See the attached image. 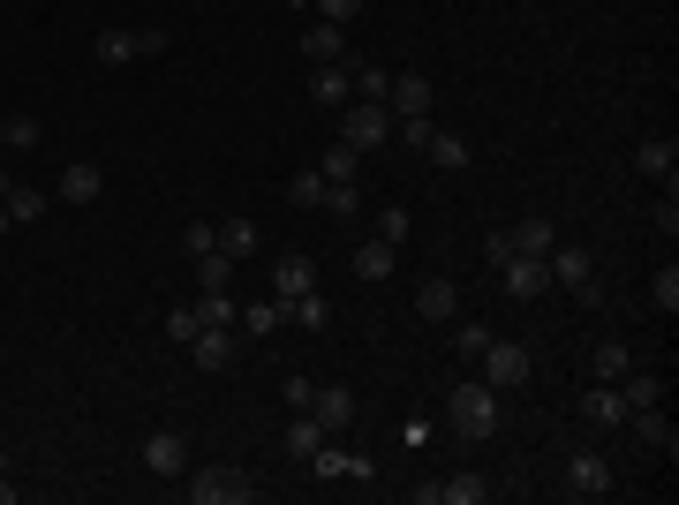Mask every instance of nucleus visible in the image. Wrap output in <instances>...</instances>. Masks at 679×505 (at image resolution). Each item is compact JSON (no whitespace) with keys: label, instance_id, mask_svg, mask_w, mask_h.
Segmentation results:
<instances>
[{"label":"nucleus","instance_id":"9d476101","mask_svg":"<svg viewBox=\"0 0 679 505\" xmlns=\"http://www.w3.org/2000/svg\"><path fill=\"white\" fill-rule=\"evenodd\" d=\"M310 99H318L325 114H340V106L355 99V61H325V68L310 76Z\"/></svg>","mask_w":679,"mask_h":505},{"label":"nucleus","instance_id":"6e6552de","mask_svg":"<svg viewBox=\"0 0 679 505\" xmlns=\"http://www.w3.org/2000/svg\"><path fill=\"white\" fill-rule=\"evenodd\" d=\"M310 287H318V257H303V249L272 257V302H295V295H310Z\"/></svg>","mask_w":679,"mask_h":505},{"label":"nucleus","instance_id":"f8f14e48","mask_svg":"<svg viewBox=\"0 0 679 505\" xmlns=\"http://www.w3.org/2000/svg\"><path fill=\"white\" fill-rule=\"evenodd\" d=\"M627 430H635V438H642L650 453H672V445H679V430H672V415H665V400L635 407V415H627Z\"/></svg>","mask_w":679,"mask_h":505},{"label":"nucleus","instance_id":"412c9836","mask_svg":"<svg viewBox=\"0 0 679 505\" xmlns=\"http://www.w3.org/2000/svg\"><path fill=\"white\" fill-rule=\"evenodd\" d=\"M393 264H400V249H393V242H362V249H355V280H362V287L393 280Z\"/></svg>","mask_w":679,"mask_h":505},{"label":"nucleus","instance_id":"b1692460","mask_svg":"<svg viewBox=\"0 0 679 505\" xmlns=\"http://www.w3.org/2000/svg\"><path fill=\"white\" fill-rule=\"evenodd\" d=\"M581 415L604 423V430H619V423H627V392H619V385H597V392L581 400Z\"/></svg>","mask_w":679,"mask_h":505},{"label":"nucleus","instance_id":"c03bdc74","mask_svg":"<svg viewBox=\"0 0 679 505\" xmlns=\"http://www.w3.org/2000/svg\"><path fill=\"white\" fill-rule=\"evenodd\" d=\"M310 8H318V23H340V30L362 15V0H310Z\"/></svg>","mask_w":679,"mask_h":505},{"label":"nucleus","instance_id":"a18cd8bd","mask_svg":"<svg viewBox=\"0 0 679 505\" xmlns=\"http://www.w3.org/2000/svg\"><path fill=\"white\" fill-rule=\"evenodd\" d=\"M385 83H393L385 68H362V61H355V99H385Z\"/></svg>","mask_w":679,"mask_h":505},{"label":"nucleus","instance_id":"423d86ee","mask_svg":"<svg viewBox=\"0 0 679 505\" xmlns=\"http://www.w3.org/2000/svg\"><path fill=\"white\" fill-rule=\"evenodd\" d=\"M476 362H484V385H491V392H521V385H528V370H536V362H528V347H513V339H491Z\"/></svg>","mask_w":679,"mask_h":505},{"label":"nucleus","instance_id":"9b49d317","mask_svg":"<svg viewBox=\"0 0 679 505\" xmlns=\"http://www.w3.org/2000/svg\"><path fill=\"white\" fill-rule=\"evenodd\" d=\"M144 468H152V476H189V445H181V430H152V438H144Z\"/></svg>","mask_w":679,"mask_h":505},{"label":"nucleus","instance_id":"4c0bfd02","mask_svg":"<svg viewBox=\"0 0 679 505\" xmlns=\"http://www.w3.org/2000/svg\"><path fill=\"white\" fill-rule=\"evenodd\" d=\"M196 333H204V318H196V302H181V310H167V339H174V347H189Z\"/></svg>","mask_w":679,"mask_h":505},{"label":"nucleus","instance_id":"0eeeda50","mask_svg":"<svg viewBox=\"0 0 679 505\" xmlns=\"http://www.w3.org/2000/svg\"><path fill=\"white\" fill-rule=\"evenodd\" d=\"M566 491H574V498H612L619 476H612L604 453H566Z\"/></svg>","mask_w":679,"mask_h":505},{"label":"nucleus","instance_id":"f704fd0d","mask_svg":"<svg viewBox=\"0 0 679 505\" xmlns=\"http://www.w3.org/2000/svg\"><path fill=\"white\" fill-rule=\"evenodd\" d=\"M0 144H8V152H30V144H38V121H30V114H8V121H0Z\"/></svg>","mask_w":679,"mask_h":505},{"label":"nucleus","instance_id":"5701e85b","mask_svg":"<svg viewBox=\"0 0 679 505\" xmlns=\"http://www.w3.org/2000/svg\"><path fill=\"white\" fill-rule=\"evenodd\" d=\"M257 242H265V234H257V219H249V211L219 226V257H234V264H242V257H257Z\"/></svg>","mask_w":679,"mask_h":505},{"label":"nucleus","instance_id":"c85d7f7f","mask_svg":"<svg viewBox=\"0 0 679 505\" xmlns=\"http://www.w3.org/2000/svg\"><path fill=\"white\" fill-rule=\"evenodd\" d=\"M196 287H204V295H234V257H219V249L196 257Z\"/></svg>","mask_w":679,"mask_h":505},{"label":"nucleus","instance_id":"79ce46f5","mask_svg":"<svg viewBox=\"0 0 679 505\" xmlns=\"http://www.w3.org/2000/svg\"><path fill=\"white\" fill-rule=\"evenodd\" d=\"M408 226H415V219H408L400 204H385V211H377V242H393V249H400V242H408Z\"/></svg>","mask_w":679,"mask_h":505},{"label":"nucleus","instance_id":"4be33fe9","mask_svg":"<svg viewBox=\"0 0 679 505\" xmlns=\"http://www.w3.org/2000/svg\"><path fill=\"white\" fill-rule=\"evenodd\" d=\"M551 242H559V234H551V219H521V226H507V249H513V257H551Z\"/></svg>","mask_w":679,"mask_h":505},{"label":"nucleus","instance_id":"6ab92c4d","mask_svg":"<svg viewBox=\"0 0 679 505\" xmlns=\"http://www.w3.org/2000/svg\"><path fill=\"white\" fill-rule=\"evenodd\" d=\"M227 354H234V325H204V333L189 339V362L196 370H227Z\"/></svg>","mask_w":679,"mask_h":505},{"label":"nucleus","instance_id":"cd10ccee","mask_svg":"<svg viewBox=\"0 0 679 505\" xmlns=\"http://www.w3.org/2000/svg\"><path fill=\"white\" fill-rule=\"evenodd\" d=\"M310 468H318V476H362V483H370V461H362V453H340V445H318Z\"/></svg>","mask_w":679,"mask_h":505},{"label":"nucleus","instance_id":"4468645a","mask_svg":"<svg viewBox=\"0 0 679 505\" xmlns=\"http://www.w3.org/2000/svg\"><path fill=\"white\" fill-rule=\"evenodd\" d=\"M499 272H507V295H513V302H536V295L551 287V272H543V257H507Z\"/></svg>","mask_w":679,"mask_h":505},{"label":"nucleus","instance_id":"58836bf2","mask_svg":"<svg viewBox=\"0 0 679 505\" xmlns=\"http://www.w3.org/2000/svg\"><path fill=\"white\" fill-rule=\"evenodd\" d=\"M325 181H355V173H362V152H347V144H333V152H325Z\"/></svg>","mask_w":679,"mask_h":505},{"label":"nucleus","instance_id":"f257e3e1","mask_svg":"<svg viewBox=\"0 0 679 505\" xmlns=\"http://www.w3.org/2000/svg\"><path fill=\"white\" fill-rule=\"evenodd\" d=\"M507 392H491L484 377H469V385H453V400H446V415H453V430L469 438V445H484L499 423H507V407H499Z\"/></svg>","mask_w":679,"mask_h":505},{"label":"nucleus","instance_id":"49530a36","mask_svg":"<svg viewBox=\"0 0 679 505\" xmlns=\"http://www.w3.org/2000/svg\"><path fill=\"white\" fill-rule=\"evenodd\" d=\"M453 347H461V354H469V362H476V354H484V347H491V325H461V333H453Z\"/></svg>","mask_w":679,"mask_h":505},{"label":"nucleus","instance_id":"ea45409f","mask_svg":"<svg viewBox=\"0 0 679 505\" xmlns=\"http://www.w3.org/2000/svg\"><path fill=\"white\" fill-rule=\"evenodd\" d=\"M325 211H333V219H355V211H362L355 181H325Z\"/></svg>","mask_w":679,"mask_h":505},{"label":"nucleus","instance_id":"8fccbe9b","mask_svg":"<svg viewBox=\"0 0 679 505\" xmlns=\"http://www.w3.org/2000/svg\"><path fill=\"white\" fill-rule=\"evenodd\" d=\"M8 226H15V219H8V204H0V242H8Z\"/></svg>","mask_w":679,"mask_h":505},{"label":"nucleus","instance_id":"20e7f679","mask_svg":"<svg viewBox=\"0 0 679 505\" xmlns=\"http://www.w3.org/2000/svg\"><path fill=\"white\" fill-rule=\"evenodd\" d=\"M174 38L152 23V30H99L91 38V53H99V68H129V61H144V53H167Z\"/></svg>","mask_w":679,"mask_h":505},{"label":"nucleus","instance_id":"f3484780","mask_svg":"<svg viewBox=\"0 0 679 505\" xmlns=\"http://www.w3.org/2000/svg\"><path fill=\"white\" fill-rule=\"evenodd\" d=\"M303 61H347V30L340 23H303Z\"/></svg>","mask_w":679,"mask_h":505},{"label":"nucleus","instance_id":"37998d69","mask_svg":"<svg viewBox=\"0 0 679 505\" xmlns=\"http://www.w3.org/2000/svg\"><path fill=\"white\" fill-rule=\"evenodd\" d=\"M431 129H438V121H431V114H415V121H393V137H400V144H408V152H423V144H431Z\"/></svg>","mask_w":679,"mask_h":505},{"label":"nucleus","instance_id":"7ed1b4c3","mask_svg":"<svg viewBox=\"0 0 679 505\" xmlns=\"http://www.w3.org/2000/svg\"><path fill=\"white\" fill-rule=\"evenodd\" d=\"M543 272L566 287V295H581L589 310H604V295H597V257L581 249V242H551V257H543Z\"/></svg>","mask_w":679,"mask_h":505},{"label":"nucleus","instance_id":"c756f323","mask_svg":"<svg viewBox=\"0 0 679 505\" xmlns=\"http://www.w3.org/2000/svg\"><path fill=\"white\" fill-rule=\"evenodd\" d=\"M280 310H287L303 333H325V325H333V310H325V295H318V287H310V295H295V302H280Z\"/></svg>","mask_w":679,"mask_h":505},{"label":"nucleus","instance_id":"ddd939ff","mask_svg":"<svg viewBox=\"0 0 679 505\" xmlns=\"http://www.w3.org/2000/svg\"><path fill=\"white\" fill-rule=\"evenodd\" d=\"M385 106H393V121L431 114V76H393V83H385Z\"/></svg>","mask_w":679,"mask_h":505},{"label":"nucleus","instance_id":"a878e982","mask_svg":"<svg viewBox=\"0 0 679 505\" xmlns=\"http://www.w3.org/2000/svg\"><path fill=\"white\" fill-rule=\"evenodd\" d=\"M318 445H325V423H318L310 407H295V423H287V453H295V461H310Z\"/></svg>","mask_w":679,"mask_h":505},{"label":"nucleus","instance_id":"2eb2a0df","mask_svg":"<svg viewBox=\"0 0 679 505\" xmlns=\"http://www.w3.org/2000/svg\"><path fill=\"white\" fill-rule=\"evenodd\" d=\"M453 310H461V287H453V280H423V287H415V318H423V325H446Z\"/></svg>","mask_w":679,"mask_h":505},{"label":"nucleus","instance_id":"72a5a7b5","mask_svg":"<svg viewBox=\"0 0 679 505\" xmlns=\"http://www.w3.org/2000/svg\"><path fill=\"white\" fill-rule=\"evenodd\" d=\"M287 204H295V211H318V204H325V173H295V181H287Z\"/></svg>","mask_w":679,"mask_h":505},{"label":"nucleus","instance_id":"aec40b11","mask_svg":"<svg viewBox=\"0 0 679 505\" xmlns=\"http://www.w3.org/2000/svg\"><path fill=\"white\" fill-rule=\"evenodd\" d=\"M310 415H318L325 430H347V423H355V392H347V385H318V400H310Z\"/></svg>","mask_w":679,"mask_h":505},{"label":"nucleus","instance_id":"a19ab883","mask_svg":"<svg viewBox=\"0 0 679 505\" xmlns=\"http://www.w3.org/2000/svg\"><path fill=\"white\" fill-rule=\"evenodd\" d=\"M650 302H657L665 318H672V310H679V264H665V272L650 280Z\"/></svg>","mask_w":679,"mask_h":505},{"label":"nucleus","instance_id":"393cba45","mask_svg":"<svg viewBox=\"0 0 679 505\" xmlns=\"http://www.w3.org/2000/svg\"><path fill=\"white\" fill-rule=\"evenodd\" d=\"M0 204H8V219H15V226L46 219V189H30V181H8V196H0Z\"/></svg>","mask_w":679,"mask_h":505},{"label":"nucleus","instance_id":"39448f33","mask_svg":"<svg viewBox=\"0 0 679 505\" xmlns=\"http://www.w3.org/2000/svg\"><path fill=\"white\" fill-rule=\"evenodd\" d=\"M181 491H189V505H249L257 498V483H249L242 468H196Z\"/></svg>","mask_w":679,"mask_h":505},{"label":"nucleus","instance_id":"f03ea898","mask_svg":"<svg viewBox=\"0 0 679 505\" xmlns=\"http://www.w3.org/2000/svg\"><path fill=\"white\" fill-rule=\"evenodd\" d=\"M340 114H347V121H340V144H347V152L370 159V152L393 144V106H385V99H347Z\"/></svg>","mask_w":679,"mask_h":505},{"label":"nucleus","instance_id":"473e14b6","mask_svg":"<svg viewBox=\"0 0 679 505\" xmlns=\"http://www.w3.org/2000/svg\"><path fill=\"white\" fill-rule=\"evenodd\" d=\"M619 392H627V415H635V407H650V400H665V385H657L650 370H627V377H619Z\"/></svg>","mask_w":679,"mask_h":505},{"label":"nucleus","instance_id":"3c124183","mask_svg":"<svg viewBox=\"0 0 679 505\" xmlns=\"http://www.w3.org/2000/svg\"><path fill=\"white\" fill-rule=\"evenodd\" d=\"M287 8H310V0H287Z\"/></svg>","mask_w":679,"mask_h":505},{"label":"nucleus","instance_id":"603ef678","mask_svg":"<svg viewBox=\"0 0 679 505\" xmlns=\"http://www.w3.org/2000/svg\"><path fill=\"white\" fill-rule=\"evenodd\" d=\"M0 476H8V461H0Z\"/></svg>","mask_w":679,"mask_h":505},{"label":"nucleus","instance_id":"a211bd4d","mask_svg":"<svg viewBox=\"0 0 679 505\" xmlns=\"http://www.w3.org/2000/svg\"><path fill=\"white\" fill-rule=\"evenodd\" d=\"M99 189H106V173L91 167V159H68L61 167V204H99Z\"/></svg>","mask_w":679,"mask_h":505},{"label":"nucleus","instance_id":"de8ad7c7","mask_svg":"<svg viewBox=\"0 0 679 505\" xmlns=\"http://www.w3.org/2000/svg\"><path fill=\"white\" fill-rule=\"evenodd\" d=\"M310 400H318V377L295 370V377H287V407H310Z\"/></svg>","mask_w":679,"mask_h":505},{"label":"nucleus","instance_id":"c9c22d12","mask_svg":"<svg viewBox=\"0 0 679 505\" xmlns=\"http://www.w3.org/2000/svg\"><path fill=\"white\" fill-rule=\"evenodd\" d=\"M181 249H189V257H212V249H219V226H212V219H189V226H181Z\"/></svg>","mask_w":679,"mask_h":505},{"label":"nucleus","instance_id":"bb28decb","mask_svg":"<svg viewBox=\"0 0 679 505\" xmlns=\"http://www.w3.org/2000/svg\"><path fill=\"white\" fill-rule=\"evenodd\" d=\"M635 167H642V173H665V181H672L679 144H672V137H642V144H635Z\"/></svg>","mask_w":679,"mask_h":505},{"label":"nucleus","instance_id":"2f4dec72","mask_svg":"<svg viewBox=\"0 0 679 505\" xmlns=\"http://www.w3.org/2000/svg\"><path fill=\"white\" fill-rule=\"evenodd\" d=\"M280 325H287V310H280V302H249V310H242V333H249V339H272Z\"/></svg>","mask_w":679,"mask_h":505},{"label":"nucleus","instance_id":"dca6fc26","mask_svg":"<svg viewBox=\"0 0 679 505\" xmlns=\"http://www.w3.org/2000/svg\"><path fill=\"white\" fill-rule=\"evenodd\" d=\"M423 159H431L438 173H469V159H476V152H469V137H453V129H431Z\"/></svg>","mask_w":679,"mask_h":505},{"label":"nucleus","instance_id":"1a4fd4ad","mask_svg":"<svg viewBox=\"0 0 679 505\" xmlns=\"http://www.w3.org/2000/svg\"><path fill=\"white\" fill-rule=\"evenodd\" d=\"M491 483L484 476H446V483H415V505H484Z\"/></svg>","mask_w":679,"mask_h":505},{"label":"nucleus","instance_id":"7c9ffc66","mask_svg":"<svg viewBox=\"0 0 679 505\" xmlns=\"http://www.w3.org/2000/svg\"><path fill=\"white\" fill-rule=\"evenodd\" d=\"M627 370H635V354H627V339H604V347H597V385H619Z\"/></svg>","mask_w":679,"mask_h":505},{"label":"nucleus","instance_id":"e433bc0d","mask_svg":"<svg viewBox=\"0 0 679 505\" xmlns=\"http://www.w3.org/2000/svg\"><path fill=\"white\" fill-rule=\"evenodd\" d=\"M196 318H204V325H234L242 302H234V295H196Z\"/></svg>","mask_w":679,"mask_h":505},{"label":"nucleus","instance_id":"09e8293b","mask_svg":"<svg viewBox=\"0 0 679 505\" xmlns=\"http://www.w3.org/2000/svg\"><path fill=\"white\" fill-rule=\"evenodd\" d=\"M657 234H665V242L679 234V204H672V189H665V204H657Z\"/></svg>","mask_w":679,"mask_h":505}]
</instances>
